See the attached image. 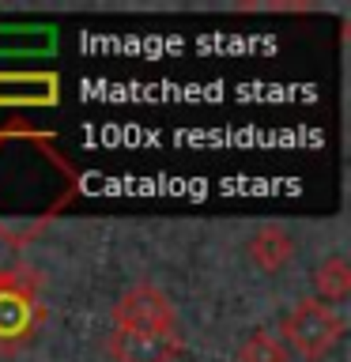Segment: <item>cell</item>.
Returning <instances> with one entry per match:
<instances>
[{
    "label": "cell",
    "mask_w": 351,
    "mask_h": 362,
    "mask_svg": "<svg viewBox=\"0 0 351 362\" xmlns=\"http://www.w3.org/2000/svg\"><path fill=\"white\" fill-rule=\"evenodd\" d=\"M110 317H113V328H129V332H181L174 302L155 283H132L113 302Z\"/></svg>",
    "instance_id": "3957f363"
},
{
    "label": "cell",
    "mask_w": 351,
    "mask_h": 362,
    "mask_svg": "<svg viewBox=\"0 0 351 362\" xmlns=\"http://www.w3.org/2000/svg\"><path fill=\"white\" fill-rule=\"evenodd\" d=\"M181 351H185L181 332H129V328L110 332L113 362H178Z\"/></svg>",
    "instance_id": "277c9868"
},
{
    "label": "cell",
    "mask_w": 351,
    "mask_h": 362,
    "mask_svg": "<svg viewBox=\"0 0 351 362\" xmlns=\"http://www.w3.org/2000/svg\"><path fill=\"white\" fill-rule=\"evenodd\" d=\"M344 332H347V325L333 305H325L317 298H302L291 313H283L276 336L283 339V347L294 351L299 358L321 362L328 351L344 339Z\"/></svg>",
    "instance_id": "6da1fadb"
},
{
    "label": "cell",
    "mask_w": 351,
    "mask_h": 362,
    "mask_svg": "<svg viewBox=\"0 0 351 362\" xmlns=\"http://www.w3.org/2000/svg\"><path fill=\"white\" fill-rule=\"evenodd\" d=\"M238 362H291V351L283 347V339L268 328L249 332V339L238 347Z\"/></svg>",
    "instance_id": "52a82bcc"
},
{
    "label": "cell",
    "mask_w": 351,
    "mask_h": 362,
    "mask_svg": "<svg viewBox=\"0 0 351 362\" xmlns=\"http://www.w3.org/2000/svg\"><path fill=\"white\" fill-rule=\"evenodd\" d=\"M246 253H249V264H253L257 272H265V276H280L287 264H294V257H299V242H294V234L283 223H265V226H257V230L249 234Z\"/></svg>",
    "instance_id": "5b68a950"
},
{
    "label": "cell",
    "mask_w": 351,
    "mask_h": 362,
    "mask_svg": "<svg viewBox=\"0 0 351 362\" xmlns=\"http://www.w3.org/2000/svg\"><path fill=\"white\" fill-rule=\"evenodd\" d=\"M310 283H313V291H317V302H344L347 294H351V264H347V257H325L321 264H317L310 272Z\"/></svg>",
    "instance_id": "8992f818"
},
{
    "label": "cell",
    "mask_w": 351,
    "mask_h": 362,
    "mask_svg": "<svg viewBox=\"0 0 351 362\" xmlns=\"http://www.w3.org/2000/svg\"><path fill=\"white\" fill-rule=\"evenodd\" d=\"M4 276H8V268H4V264H0V283H4Z\"/></svg>",
    "instance_id": "ba28073f"
},
{
    "label": "cell",
    "mask_w": 351,
    "mask_h": 362,
    "mask_svg": "<svg viewBox=\"0 0 351 362\" xmlns=\"http://www.w3.org/2000/svg\"><path fill=\"white\" fill-rule=\"evenodd\" d=\"M42 279L30 268H8L0 283V351H16L30 344L45 321V305L38 302Z\"/></svg>",
    "instance_id": "7a4b0ae2"
}]
</instances>
